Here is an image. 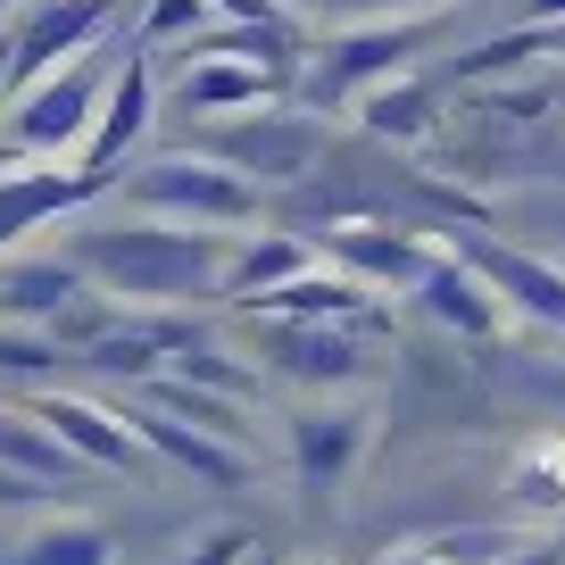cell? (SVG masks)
<instances>
[{"label": "cell", "instance_id": "cell-31", "mask_svg": "<svg viewBox=\"0 0 565 565\" xmlns=\"http://www.w3.org/2000/svg\"><path fill=\"white\" fill-rule=\"evenodd\" d=\"M508 565H565V548H541V541H524V548H515Z\"/></svg>", "mask_w": 565, "mask_h": 565}, {"label": "cell", "instance_id": "cell-27", "mask_svg": "<svg viewBox=\"0 0 565 565\" xmlns=\"http://www.w3.org/2000/svg\"><path fill=\"white\" fill-rule=\"evenodd\" d=\"M441 565H508L524 548V532H499V524H466V532H441Z\"/></svg>", "mask_w": 565, "mask_h": 565}, {"label": "cell", "instance_id": "cell-1", "mask_svg": "<svg viewBox=\"0 0 565 565\" xmlns=\"http://www.w3.org/2000/svg\"><path fill=\"white\" fill-rule=\"evenodd\" d=\"M242 249L233 225H175V216H134V225H84L67 233V258L125 308H192L225 300V266Z\"/></svg>", "mask_w": 565, "mask_h": 565}, {"label": "cell", "instance_id": "cell-17", "mask_svg": "<svg viewBox=\"0 0 565 565\" xmlns=\"http://www.w3.org/2000/svg\"><path fill=\"white\" fill-rule=\"evenodd\" d=\"M258 317H324V324H358V317H374V282H358L350 266H308V275H291V282H275L266 300H249Z\"/></svg>", "mask_w": 565, "mask_h": 565}, {"label": "cell", "instance_id": "cell-35", "mask_svg": "<svg viewBox=\"0 0 565 565\" xmlns=\"http://www.w3.org/2000/svg\"><path fill=\"white\" fill-rule=\"evenodd\" d=\"M242 565H275V557H266V548H249V557H242Z\"/></svg>", "mask_w": 565, "mask_h": 565}, {"label": "cell", "instance_id": "cell-34", "mask_svg": "<svg viewBox=\"0 0 565 565\" xmlns=\"http://www.w3.org/2000/svg\"><path fill=\"white\" fill-rule=\"evenodd\" d=\"M9 92L18 84H9V25H0V100H9Z\"/></svg>", "mask_w": 565, "mask_h": 565}, {"label": "cell", "instance_id": "cell-14", "mask_svg": "<svg viewBox=\"0 0 565 565\" xmlns=\"http://www.w3.org/2000/svg\"><path fill=\"white\" fill-rule=\"evenodd\" d=\"M317 249L333 266H350L358 282H374V291H416L441 242H416V233H391V225H333Z\"/></svg>", "mask_w": 565, "mask_h": 565}, {"label": "cell", "instance_id": "cell-9", "mask_svg": "<svg viewBox=\"0 0 565 565\" xmlns=\"http://www.w3.org/2000/svg\"><path fill=\"white\" fill-rule=\"evenodd\" d=\"M249 324H258V350L275 374H291V383H358L366 374V350H358L350 324H324V317H258L249 308Z\"/></svg>", "mask_w": 565, "mask_h": 565}, {"label": "cell", "instance_id": "cell-25", "mask_svg": "<svg viewBox=\"0 0 565 565\" xmlns=\"http://www.w3.org/2000/svg\"><path fill=\"white\" fill-rule=\"evenodd\" d=\"M18 565H108V541L92 524H42L34 541H18Z\"/></svg>", "mask_w": 565, "mask_h": 565}, {"label": "cell", "instance_id": "cell-18", "mask_svg": "<svg viewBox=\"0 0 565 565\" xmlns=\"http://www.w3.org/2000/svg\"><path fill=\"white\" fill-rule=\"evenodd\" d=\"M134 391H141V399H159L167 416H183V424H200V433H216V441L258 449V416H249L258 399H233V391L192 383V374H150V383H134Z\"/></svg>", "mask_w": 565, "mask_h": 565}, {"label": "cell", "instance_id": "cell-16", "mask_svg": "<svg viewBox=\"0 0 565 565\" xmlns=\"http://www.w3.org/2000/svg\"><path fill=\"white\" fill-rule=\"evenodd\" d=\"M125 416L141 424V441L159 449V466H183V475L216 482V491H233V482H249V449L216 441V433H200V424H183V416H167L159 399H141V407H125Z\"/></svg>", "mask_w": 565, "mask_h": 565}, {"label": "cell", "instance_id": "cell-29", "mask_svg": "<svg viewBox=\"0 0 565 565\" xmlns=\"http://www.w3.org/2000/svg\"><path fill=\"white\" fill-rule=\"evenodd\" d=\"M324 18H424V9H441V0H308Z\"/></svg>", "mask_w": 565, "mask_h": 565}, {"label": "cell", "instance_id": "cell-28", "mask_svg": "<svg viewBox=\"0 0 565 565\" xmlns=\"http://www.w3.org/2000/svg\"><path fill=\"white\" fill-rule=\"evenodd\" d=\"M175 374H192V383H216V391H233V399H258V374L233 366V358H216V341H192V350H175Z\"/></svg>", "mask_w": 565, "mask_h": 565}, {"label": "cell", "instance_id": "cell-3", "mask_svg": "<svg viewBox=\"0 0 565 565\" xmlns=\"http://www.w3.org/2000/svg\"><path fill=\"white\" fill-rule=\"evenodd\" d=\"M100 100H108V67L67 58V67H51L42 84L9 92V141H18L25 159L84 167V141H92V125H100Z\"/></svg>", "mask_w": 565, "mask_h": 565}, {"label": "cell", "instance_id": "cell-6", "mask_svg": "<svg viewBox=\"0 0 565 565\" xmlns=\"http://www.w3.org/2000/svg\"><path fill=\"white\" fill-rule=\"evenodd\" d=\"M416 51H424V25H416V18L333 34L317 58H308V100H317V108H341V100H358V92L391 84V75H399V58H416Z\"/></svg>", "mask_w": 565, "mask_h": 565}, {"label": "cell", "instance_id": "cell-24", "mask_svg": "<svg viewBox=\"0 0 565 565\" xmlns=\"http://www.w3.org/2000/svg\"><path fill=\"white\" fill-rule=\"evenodd\" d=\"M216 18H225L216 0H150V18H141V51H167V42L183 51V42H200Z\"/></svg>", "mask_w": 565, "mask_h": 565}, {"label": "cell", "instance_id": "cell-4", "mask_svg": "<svg viewBox=\"0 0 565 565\" xmlns=\"http://www.w3.org/2000/svg\"><path fill=\"white\" fill-rule=\"evenodd\" d=\"M282 75H291V67L242 51V42L200 34V42H183V84H175V100L192 108V117H242V108H266V100H275Z\"/></svg>", "mask_w": 565, "mask_h": 565}, {"label": "cell", "instance_id": "cell-13", "mask_svg": "<svg viewBox=\"0 0 565 565\" xmlns=\"http://www.w3.org/2000/svg\"><path fill=\"white\" fill-rule=\"evenodd\" d=\"M366 407H300L291 416V475L308 482V491H341L350 482V466H358V449H366Z\"/></svg>", "mask_w": 565, "mask_h": 565}, {"label": "cell", "instance_id": "cell-26", "mask_svg": "<svg viewBox=\"0 0 565 565\" xmlns=\"http://www.w3.org/2000/svg\"><path fill=\"white\" fill-rule=\"evenodd\" d=\"M515 508L524 515H557L565 508V441H541L515 466Z\"/></svg>", "mask_w": 565, "mask_h": 565}, {"label": "cell", "instance_id": "cell-21", "mask_svg": "<svg viewBox=\"0 0 565 565\" xmlns=\"http://www.w3.org/2000/svg\"><path fill=\"white\" fill-rule=\"evenodd\" d=\"M324 249L317 242H300V233H242V249H233V266H225V300H266L275 282H291V275H308Z\"/></svg>", "mask_w": 565, "mask_h": 565}, {"label": "cell", "instance_id": "cell-37", "mask_svg": "<svg viewBox=\"0 0 565 565\" xmlns=\"http://www.w3.org/2000/svg\"><path fill=\"white\" fill-rule=\"evenodd\" d=\"M548 391H557V399H565V374H557V383H548Z\"/></svg>", "mask_w": 565, "mask_h": 565}, {"label": "cell", "instance_id": "cell-8", "mask_svg": "<svg viewBox=\"0 0 565 565\" xmlns=\"http://www.w3.org/2000/svg\"><path fill=\"white\" fill-rule=\"evenodd\" d=\"M108 34V0H51V9H18L9 18V84H42L51 67L84 58Z\"/></svg>", "mask_w": 565, "mask_h": 565}, {"label": "cell", "instance_id": "cell-23", "mask_svg": "<svg viewBox=\"0 0 565 565\" xmlns=\"http://www.w3.org/2000/svg\"><path fill=\"white\" fill-rule=\"evenodd\" d=\"M67 358H75V350L51 333V324L34 333V324H9V317H0V374H18V383H51Z\"/></svg>", "mask_w": 565, "mask_h": 565}, {"label": "cell", "instance_id": "cell-7", "mask_svg": "<svg viewBox=\"0 0 565 565\" xmlns=\"http://www.w3.org/2000/svg\"><path fill=\"white\" fill-rule=\"evenodd\" d=\"M34 407L58 424V441H67L92 475H159V449L141 441V424L125 416V407H100V399H84V391H51V383L34 391Z\"/></svg>", "mask_w": 565, "mask_h": 565}, {"label": "cell", "instance_id": "cell-2", "mask_svg": "<svg viewBox=\"0 0 565 565\" xmlns=\"http://www.w3.org/2000/svg\"><path fill=\"white\" fill-rule=\"evenodd\" d=\"M108 192H117V209L134 216H175V225H233V233H258L266 216V183L242 175L233 159H216V150H183V159H150V167H125V175H108Z\"/></svg>", "mask_w": 565, "mask_h": 565}, {"label": "cell", "instance_id": "cell-12", "mask_svg": "<svg viewBox=\"0 0 565 565\" xmlns=\"http://www.w3.org/2000/svg\"><path fill=\"white\" fill-rule=\"evenodd\" d=\"M141 134H150V58L125 51L117 67H108V100H100V125H92L84 141V167L92 175H125V159L141 150Z\"/></svg>", "mask_w": 565, "mask_h": 565}, {"label": "cell", "instance_id": "cell-32", "mask_svg": "<svg viewBox=\"0 0 565 565\" xmlns=\"http://www.w3.org/2000/svg\"><path fill=\"white\" fill-rule=\"evenodd\" d=\"M524 18L532 25H565V0H524Z\"/></svg>", "mask_w": 565, "mask_h": 565}, {"label": "cell", "instance_id": "cell-5", "mask_svg": "<svg viewBox=\"0 0 565 565\" xmlns=\"http://www.w3.org/2000/svg\"><path fill=\"white\" fill-rule=\"evenodd\" d=\"M108 183L92 175V167H67V159H25V150H9L0 159V249H18L34 225H51V216H75L92 209Z\"/></svg>", "mask_w": 565, "mask_h": 565}, {"label": "cell", "instance_id": "cell-22", "mask_svg": "<svg viewBox=\"0 0 565 565\" xmlns=\"http://www.w3.org/2000/svg\"><path fill=\"white\" fill-rule=\"evenodd\" d=\"M358 125L383 141H424L433 134V84L424 75H391V84L358 92Z\"/></svg>", "mask_w": 565, "mask_h": 565}, {"label": "cell", "instance_id": "cell-19", "mask_svg": "<svg viewBox=\"0 0 565 565\" xmlns=\"http://www.w3.org/2000/svg\"><path fill=\"white\" fill-rule=\"evenodd\" d=\"M0 466H18V475L51 482V491H67V482L92 475V466L58 441V424L42 416V407H0Z\"/></svg>", "mask_w": 565, "mask_h": 565}, {"label": "cell", "instance_id": "cell-30", "mask_svg": "<svg viewBox=\"0 0 565 565\" xmlns=\"http://www.w3.org/2000/svg\"><path fill=\"white\" fill-rule=\"evenodd\" d=\"M34 499H51V482L18 475V466H0V508H34Z\"/></svg>", "mask_w": 565, "mask_h": 565}, {"label": "cell", "instance_id": "cell-10", "mask_svg": "<svg viewBox=\"0 0 565 565\" xmlns=\"http://www.w3.org/2000/svg\"><path fill=\"white\" fill-rule=\"evenodd\" d=\"M209 150H216V159H233L242 175H258V183H300L308 167H317V125L242 108V117H216L209 125Z\"/></svg>", "mask_w": 565, "mask_h": 565}, {"label": "cell", "instance_id": "cell-36", "mask_svg": "<svg viewBox=\"0 0 565 565\" xmlns=\"http://www.w3.org/2000/svg\"><path fill=\"white\" fill-rule=\"evenodd\" d=\"M9 18H18V0H0V25H9Z\"/></svg>", "mask_w": 565, "mask_h": 565}, {"label": "cell", "instance_id": "cell-33", "mask_svg": "<svg viewBox=\"0 0 565 565\" xmlns=\"http://www.w3.org/2000/svg\"><path fill=\"white\" fill-rule=\"evenodd\" d=\"M383 565H441V548H399V557H383Z\"/></svg>", "mask_w": 565, "mask_h": 565}, {"label": "cell", "instance_id": "cell-15", "mask_svg": "<svg viewBox=\"0 0 565 565\" xmlns=\"http://www.w3.org/2000/svg\"><path fill=\"white\" fill-rule=\"evenodd\" d=\"M458 249L499 282L508 317H532V324H557V333H565V266L532 258V249H508V242H482V233H466Z\"/></svg>", "mask_w": 565, "mask_h": 565}, {"label": "cell", "instance_id": "cell-11", "mask_svg": "<svg viewBox=\"0 0 565 565\" xmlns=\"http://www.w3.org/2000/svg\"><path fill=\"white\" fill-rule=\"evenodd\" d=\"M407 300H416L433 324L466 333V341H491L499 324H508V300H499V282L482 275V266L466 258L458 242H441V249H433V266H424V282L407 291Z\"/></svg>", "mask_w": 565, "mask_h": 565}, {"label": "cell", "instance_id": "cell-38", "mask_svg": "<svg viewBox=\"0 0 565 565\" xmlns=\"http://www.w3.org/2000/svg\"><path fill=\"white\" fill-rule=\"evenodd\" d=\"M557 51H565V25H557Z\"/></svg>", "mask_w": 565, "mask_h": 565}, {"label": "cell", "instance_id": "cell-20", "mask_svg": "<svg viewBox=\"0 0 565 565\" xmlns=\"http://www.w3.org/2000/svg\"><path fill=\"white\" fill-rule=\"evenodd\" d=\"M84 282L92 275L67 258V249H58V258H18V266H0V317L9 324H51Z\"/></svg>", "mask_w": 565, "mask_h": 565}]
</instances>
